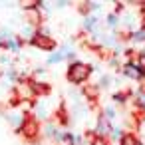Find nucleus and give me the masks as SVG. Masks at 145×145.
Here are the masks:
<instances>
[{
    "label": "nucleus",
    "mask_w": 145,
    "mask_h": 145,
    "mask_svg": "<svg viewBox=\"0 0 145 145\" xmlns=\"http://www.w3.org/2000/svg\"><path fill=\"white\" fill-rule=\"evenodd\" d=\"M89 76H91V66L86 62L76 60L68 68V82H72V84H86L89 80Z\"/></svg>",
    "instance_id": "1"
},
{
    "label": "nucleus",
    "mask_w": 145,
    "mask_h": 145,
    "mask_svg": "<svg viewBox=\"0 0 145 145\" xmlns=\"http://www.w3.org/2000/svg\"><path fill=\"white\" fill-rule=\"evenodd\" d=\"M14 95L20 99V101H32L36 97V91H34V86L30 80H20L16 86H14Z\"/></svg>",
    "instance_id": "2"
},
{
    "label": "nucleus",
    "mask_w": 145,
    "mask_h": 145,
    "mask_svg": "<svg viewBox=\"0 0 145 145\" xmlns=\"http://www.w3.org/2000/svg\"><path fill=\"white\" fill-rule=\"evenodd\" d=\"M18 133H22L28 141H34V139L40 135V121H36L32 115H28L26 121H24V125H22V129H20Z\"/></svg>",
    "instance_id": "3"
},
{
    "label": "nucleus",
    "mask_w": 145,
    "mask_h": 145,
    "mask_svg": "<svg viewBox=\"0 0 145 145\" xmlns=\"http://www.w3.org/2000/svg\"><path fill=\"white\" fill-rule=\"evenodd\" d=\"M121 72H123V76H125L127 80H133V82H143V80H145V74L141 72V68L137 66L135 60H127V62L123 64Z\"/></svg>",
    "instance_id": "4"
},
{
    "label": "nucleus",
    "mask_w": 145,
    "mask_h": 145,
    "mask_svg": "<svg viewBox=\"0 0 145 145\" xmlns=\"http://www.w3.org/2000/svg\"><path fill=\"white\" fill-rule=\"evenodd\" d=\"M26 111H20V109H8L4 113V119L10 123V127H14V131H20L24 121H26Z\"/></svg>",
    "instance_id": "5"
},
{
    "label": "nucleus",
    "mask_w": 145,
    "mask_h": 145,
    "mask_svg": "<svg viewBox=\"0 0 145 145\" xmlns=\"http://www.w3.org/2000/svg\"><path fill=\"white\" fill-rule=\"evenodd\" d=\"M32 46H36L38 50H46V52H54L58 48L56 40L52 36H44V34H36L32 40Z\"/></svg>",
    "instance_id": "6"
},
{
    "label": "nucleus",
    "mask_w": 145,
    "mask_h": 145,
    "mask_svg": "<svg viewBox=\"0 0 145 145\" xmlns=\"http://www.w3.org/2000/svg\"><path fill=\"white\" fill-rule=\"evenodd\" d=\"M36 34H38V28L32 26V24H28V22H24L22 28H20V32H18L16 36H18V40H20L22 44H32V40H34Z\"/></svg>",
    "instance_id": "7"
},
{
    "label": "nucleus",
    "mask_w": 145,
    "mask_h": 145,
    "mask_svg": "<svg viewBox=\"0 0 145 145\" xmlns=\"http://www.w3.org/2000/svg\"><path fill=\"white\" fill-rule=\"evenodd\" d=\"M109 129H111V123L99 113V117H97V123H95V129H93V133H95V137H101V139H107V133H109Z\"/></svg>",
    "instance_id": "8"
},
{
    "label": "nucleus",
    "mask_w": 145,
    "mask_h": 145,
    "mask_svg": "<svg viewBox=\"0 0 145 145\" xmlns=\"http://www.w3.org/2000/svg\"><path fill=\"white\" fill-rule=\"evenodd\" d=\"M22 42L18 40V36H14V38H10L8 42H4V50L6 52H10V54H20V50H22Z\"/></svg>",
    "instance_id": "9"
},
{
    "label": "nucleus",
    "mask_w": 145,
    "mask_h": 145,
    "mask_svg": "<svg viewBox=\"0 0 145 145\" xmlns=\"http://www.w3.org/2000/svg\"><path fill=\"white\" fill-rule=\"evenodd\" d=\"M133 44H145V28L143 26H139V28H135L133 32H129V36H127Z\"/></svg>",
    "instance_id": "10"
},
{
    "label": "nucleus",
    "mask_w": 145,
    "mask_h": 145,
    "mask_svg": "<svg viewBox=\"0 0 145 145\" xmlns=\"http://www.w3.org/2000/svg\"><path fill=\"white\" fill-rule=\"evenodd\" d=\"M60 62H64V52H62V48L58 46L54 52H50V54H48L46 64H48V66H54V64H60Z\"/></svg>",
    "instance_id": "11"
},
{
    "label": "nucleus",
    "mask_w": 145,
    "mask_h": 145,
    "mask_svg": "<svg viewBox=\"0 0 145 145\" xmlns=\"http://www.w3.org/2000/svg\"><path fill=\"white\" fill-rule=\"evenodd\" d=\"M95 133L93 131H84V135H76V145H93Z\"/></svg>",
    "instance_id": "12"
},
{
    "label": "nucleus",
    "mask_w": 145,
    "mask_h": 145,
    "mask_svg": "<svg viewBox=\"0 0 145 145\" xmlns=\"http://www.w3.org/2000/svg\"><path fill=\"white\" fill-rule=\"evenodd\" d=\"M105 26L113 32L115 28H119V12H109L105 16Z\"/></svg>",
    "instance_id": "13"
},
{
    "label": "nucleus",
    "mask_w": 145,
    "mask_h": 145,
    "mask_svg": "<svg viewBox=\"0 0 145 145\" xmlns=\"http://www.w3.org/2000/svg\"><path fill=\"white\" fill-rule=\"evenodd\" d=\"M119 145H143L141 139L135 135V133H125L121 139H119Z\"/></svg>",
    "instance_id": "14"
},
{
    "label": "nucleus",
    "mask_w": 145,
    "mask_h": 145,
    "mask_svg": "<svg viewBox=\"0 0 145 145\" xmlns=\"http://www.w3.org/2000/svg\"><path fill=\"white\" fill-rule=\"evenodd\" d=\"M123 135H125V131H123L121 127H117V125H113V123H111V129H109V133H107V141H113V139H115V141H119Z\"/></svg>",
    "instance_id": "15"
},
{
    "label": "nucleus",
    "mask_w": 145,
    "mask_h": 145,
    "mask_svg": "<svg viewBox=\"0 0 145 145\" xmlns=\"http://www.w3.org/2000/svg\"><path fill=\"white\" fill-rule=\"evenodd\" d=\"M101 115L111 123V121L117 117V107H115V105H107V107H103V113H101Z\"/></svg>",
    "instance_id": "16"
},
{
    "label": "nucleus",
    "mask_w": 145,
    "mask_h": 145,
    "mask_svg": "<svg viewBox=\"0 0 145 145\" xmlns=\"http://www.w3.org/2000/svg\"><path fill=\"white\" fill-rule=\"evenodd\" d=\"M84 95H86L88 99H91V101H93V99L99 95V89H97L95 86H84Z\"/></svg>",
    "instance_id": "17"
},
{
    "label": "nucleus",
    "mask_w": 145,
    "mask_h": 145,
    "mask_svg": "<svg viewBox=\"0 0 145 145\" xmlns=\"http://www.w3.org/2000/svg\"><path fill=\"white\" fill-rule=\"evenodd\" d=\"M0 68H4L2 72H6L8 68H14V64H12V60H10L8 54H0Z\"/></svg>",
    "instance_id": "18"
},
{
    "label": "nucleus",
    "mask_w": 145,
    "mask_h": 145,
    "mask_svg": "<svg viewBox=\"0 0 145 145\" xmlns=\"http://www.w3.org/2000/svg\"><path fill=\"white\" fill-rule=\"evenodd\" d=\"M60 145H76V135L70 133V131H64V135H62V143H60Z\"/></svg>",
    "instance_id": "19"
},
{
    "label": "nucleus",
    "mask_w": 145,
    "mask_h": 145,
    "mask_svg": "<svg viewBox=\"0 0 145 145\" xmlns=\"http://www.w3.org/2000/svg\"><path fill=\"white\" fill-rule=\"evenodd\" d=\"M109 86H111V78H109V76H101V80L97 82L95 88H97V89H107Z\"/></svg>",
    "instance_id": "20"
},
{
    "label": "nucleus",
    "mask_w": 145,
    "mask_h": 145,
    "mask_svg": "<svg viewBox=\"0 0 145 145\" xmlns=\"http://www.w3.org/2000/svg\"><path fill=\"white\" fill-rule=\"evenodd\" d=\"M111 99H113V103H125L127 101V93L125 91H115L111 95Z\"/></svg>",
    "instance_id": "21"
},
{
    "label": "nucleus",
    "mask_w": 145,
    "mask_h": 145,
    "mask_svg": "<svg viewBox=\"0 0 145 145\" xmlns=\"http://www.w3.org/2000/svg\"><path fill=\"white\" fill-rule=\"evenodd\" d=\"M137 103H139L141 109H145V89H139V93H137Z\"/></svg>",
    "instance_id": "22"
},
{
    "label": "nucleus",
    "mask_w": 145,
    "mask_h": 145,
    "mask_svg": "<svg viewBox=\"0 0 145 145\" xmlns=\"http://www.w3.org/2000/svg\"><path fill=\"white\" fill-rule=\"evenodd\" d=\"M93 145H111L107 139H101V137H95V141H93Z\"/></svg>",
    "instance_id": "23"
},
{
    "label": "nucleus",
    "mask_w": 145,
    "mask_h": 145,
    "mask_svg": "<svg viewBox=\"0 0 145 145\" xmlns=\"http://www.w3.org/2000/svg\"><path fill=\"white\" fill-rule=\"evenodd\" d=\"M54 6H56V8H66V6H68V2H66V0H58Z\"/></svg>",
    "instance_id": "24"
},
{
    "label": "nucleus",
    "mask_w": 145,
    "mask_h": 145,
    "mask_svg": "<svg viewBox=\"0 0 145 145\" xmlns=\"http://www.w3.org/2000/svg\"><path fill=\"white\" fill-rule=\"evenodd\" d=\"M137 56H145V44L141 46V50H139V54H137Z\"/></svg>",
    "instance_id": "25"
},
{
    "label": "nucleus",
    "mask_w": 145,
    "mask_h": 145,
    "mask_svg": "<svg viewBox=\"0 0 145 145\" xmlns=\"http://www.w3.org/2000/svg\"><path fill=\"white\" fill-rule=\"evenodd\" d=\"M141 129H143V131H145V119H143V121H141Z\"/></svg>",
    "instance_id": "26"
},
{
    "label": "nucleus",
    "mask_w": 145,
    "mask_h": 145,
    "mask_svg": "<svg viewBox=\"0 0 145 145\" xmlns=\"http://www.w3.org/2000/svg\"><path fill=\"white\" fill-rule=\"evenodd\" d=\"M141 26H143V28H145V16H143V18H141Z\"/></svg>",
    "instance_id": "27"
}]
</instances>
